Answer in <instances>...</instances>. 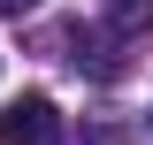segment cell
<instances>
[{
    "label": "cell",
    "mask_w": 153,
    "mask_h": 145,
    "mask_svg": "<svg viewBox=\"0 0 153 145\" xmlns=\"http://www.w3.org/2000/svg\"><path fill=\"white\" fill-rule=\"evenodd\" d=\"M0 145H61V115L46 92H23V99H8V115H0Z\"/></svg>",
    "instance_id": "cell-1"
},
{
    "label": "cell",
    "mask_w": 153,
    "mask_h": 145,
    "mask_svg": "<svg viewBox=\"0 0 153 145\" xmlns=\"http://www.w3.org/2000/svg\"><path fill=\"white\" fill-rule=\"evenodd\" d=\"M23 8H38V0H0V16H23Z\"/></svg>",
    "instance_id": "cell-3"
},
{
    "label": "cell",
    "mask_w": 153,
    "mask_h": 145,
    "mask_svg": "<svg viewBox=\"0 0 153 145\" xmlns=\"http://www.w3.org/2000/svg\"><path fill=\"white\" fill-rule=\"evenodd\" d=\"M153 23V0H115V31H146Z\"/></svg>",
    "instance_id": "cell-2"
}]
</instances>
